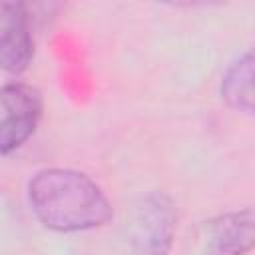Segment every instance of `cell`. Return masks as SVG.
Segmentation results:
<instances>
[{
	"label": "cell",
	"mask_w": 255,
	"mask_h": 255,
	"mask_svg": "<svg viewBox=\"0 0 255 255\" xmlns=\"http://www.w3.org/2000/svg\"><path fill=\"white\" fill-rule=\"evenodd\" d=\"M34 52L30 16L22 2L0 4V60L10 74H20L30 64Z\"/></svg>",
	"instance_id": "4"
},
{
	"label": "cell",
	"mask_w": 255,
	"mask_h": 255,
	"mask_svg": "<svg viewBox=\"0 0 255 255\" xmlns=\"http://www.w3.org/2000/svg\"><path fill=\"white\" fill-rule=\"evenodd\" d=\"M34 215L54 231H86L112 219V205L88 175L50 167L38 171L28 183Z\"/></svg>",
	"instance_id": "1"
},
{
	"label": "cell",
	"mask_w": 255,
	"mask_h": 255,
	"mask_svg": "<svg viewBox=\"0 0 255 255\" xmlns=\"http://www.w3.org/2000/svg\"><path fill=\"white\" fill-rule=\"evenodd\" d=\"M0 151L6 155L20 147L36 129L42 116V98L28 84H6L2 88Z\"/></svg>",
	"instance_id": "3"
},
{
	"label": "cell",
	"mask_w": 255,
	"mask_h": 255,
	"mask_svg": "<svg viewBox=\"0 0 255 255\" xmlns=\"http://www.w3.org/2000/svg\"><path fill=\"white\" fill-rule=\"evenodd\" d=\"M221 98L229 108L255 116V46L225 72L221 80Z\"/></svg>",
	"instance_id": "6"
},
{
	"label": "cell",
	"mask_w": 255,
	"mask_h": 255,
	"mask_svg": "<svg viewBox=\"0 0 255 255\" xmlns=\"http://www.w3.org/2000/svg\"><path fill=\"white\" fill-rule=\"evenodd\" d=\"M175 233V207L163 193L139 203L131 225V255H167Z\"/></svg>",
	"instance_id": "2"
},
{
	"label": "cell",
	"mask_w": 255,
	"mask_h": 255,
	"mask_svg": "<svg viewBox=\"0 0 255 255\" xmlns=\"http://www.w3.org/2000/svg\"><path fill=\"white\" fill-rule=\"evenodd\" d=\"M255 247V209L221 215L211 221L205 255H245Z\"/></svg>",
	"instance_id": "5"
}]
</instances>
